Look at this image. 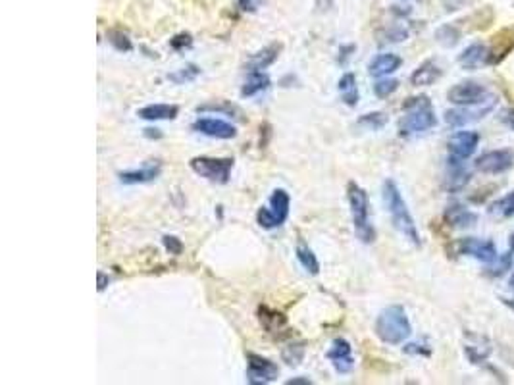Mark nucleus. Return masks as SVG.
I'll return each mask as SVG.
<instances>
[{
    "mask_svg": "<svg viewBox=\"0 0 514 385\" xmlns=\"http://www.w3.org/2000/svg\"><path fill=\"white\" fill-rule=\"evenodd\" d=\"M381 197H383L386 208H388L389 216H391V221H393V226H395L397 231H399L404 239H409L414 247H420V245H422V239H420L416 221L412 218L411 210H409V206H406L403 195H401V189L397 187L395 181L393 180L383 181Z\"/></svg>",
    "mask_w": 514,
    "mask_h": 385,
    "instance_id": "obj_1",
    "label": "nucleus"
},
{
    "mask_svg": "<svg viewBox=\"0 0 514 385\" xmlns=\"http://www.w3.org/2000/svg\"><path fill=\"white\" fill-rule=\"evenodd\" d=\"M374 331L386 345H401L406 339L412 335V326L406 310L401 305H391V307L383 308L378 318H376V326Z\"/></svg>",
    "mask_w": 514,
    "mask_h": 385,
    "instance_id": "obj_2",
    "label": "nucleus"
},
{
    "mask_svg": "<svg viewBox=\"0 0 514 385\" xmlns=\"http://www.w3.org/2000/svg\"><path fill=\"white\" fill-rule=\"evenodd\" d=\"M404 116L399 122V133L409 137V135L426 133L429 129L437 126V118H435V110L432 106V101L427 96H414L409 99L403 104Z\"/></svg>",
    "mask_w": 514,
    "mask_h": 385,
    "instance_id": "obj_3",
    "label": "nucleus"
},
{
    "mask_svg": "<svg viewBox=\"0 0 514 385\" xmlns=\"http://www.w3.org/2000/svg\"><path fill=\"white\" fill-rule=\"evenodd\" d=\"M347 201L351 208V220H353V229L356 237L364 245H370L376 241V229L370 220V201L368 193L364 191L358 183L348 181L347 185Z\"/></svg>",
    "mask_w": 514,
    "mask_h": 385,
    "instance_id": "obj_4",
    "label": "nucleus"
},
{
    "mask_svg": "<svg viewBox=\"0 0 514 385\" xmlns=\"http://www.w3.org/2000/svg\"><path fill=\"white\" fill-rule=\"evenodd\" d=\"M291 210V197L285 189H274L270 197V208L262 206L256 212V224L262 229H276L281 228Z\"/></svg>",
    "mask_w": 514,
    "mask_h": 385,
    "instance_id": "obj_5",
    "label": "nucleus"
},
{
    "mask_svg": "<svg viewBox=\"0 0 514 385\" xmlns=\"http://www.w3.org/2000/svg\"><path fill=\"white\" fill-rule=\"evenodd\" d=\"M191 170L197 173L198 177L210 181V183H218V185H226L231 177V170L235 166L233 158H214V157H195L191 158Z\"/></svg>",
    "mask_w": 514,
    "mask_h": 385,
    "instance_id": "obj_6",
    "label": "nucleus"
},
{
    "mask_svg": "<svg viewBox=\"0 0 514 385\" xmlns=\"http://www.w3.org/2000/svg\"><path fill=\"white\" fill-rule=\"evenodd\" d=\"M449 103L457 104V106H478V104L490 101V91L476 81H462L449 89L447 93Z\"/></svg>",
    "mask_w": 514,
    "mask_h": 385,
    "instance_id": "obj_7",
    "label": "nucleus"
},
{
    "mask_svg": "<svg viewBox=\"0 0 514 385\" xmlns=\"http://www.w3.org/2000/svg\"><path fill=\"white\" fill-rule=\"evenodd\" d=\"M277 376H279V368H277L276 362H272L260 354H247V379H249V384H272V382H276Z\"/></svg>",
    "mask_w": 514,
    "mask_h": 385,
    "instance_id": "obj_8",
    "label": "nucleus"
},
{
    "mask_svg": "<svg viewBox=\"0 0 514 385\" xmlns=\"http://www.w3.org/2000/svg\"><path fill=\"white\" fill-rule=\"evenodd\" d=\"M514 166V152L508 149L490 150L476 160V168L482 173H505Z\"/></svg>",
    "mask_w": 514,
    "mask_h": 385,
    "instance_id": "obj_9",
    "label": "nucleus"
},
{
    "mask_svg": "<svg viewBox=\"0 0 514 385\" xmlns=\"http://www.w3.org/2000/svg\"><path fill=\"white\" fill-rule=\"evenodd\" d=\"M193 131L203 133L212 139H222V141H230L237 137V127L220 118H198L193 122Z\"/></svg>",
    "mask_w": 514,
    "mask_h": 385,
    "instance_id": "obj_10",
    "label": "nucleus"
},
{
    "mask_svg": "<svg viewBox=\"0 0 514 385\" xmlns=\"http://www.w3.org/2000/svg\"><path fill=\"white\" fill-rule=\"evenodd\" d=\"M490 55H487V66H497L505 60L506 56L514 50V25L503 27L501 31L491 37Z\"/></svg>",
    "mask_w": 514,
    "mask_h": 385,
    "instance_id": "obj_11",
    "label": "nucleus"
},
{
    "mask_svg": "<svg viewBox=\"0 0 514 385\" xmlns=\"http://www.w3.org/2000/svg\"><path fill=\"white\" fill-rule=\"evenodd\" d=\"M328 361L332 362V366L335 368L337 374H348L355 368V356H353V347L347 339L335 337L333 339L332 347L328 351Z\"/></svg>",
    "mask_w": 514,
    "mask_h": 385,
    "instance_id": "obj_12",
    "label": "nucleus"
},
{
    "mask_svg": "<svg viewBox=\"0 0 514 385\" xmlns=\"http://www.w3.org/2000/svg\"><path fill=\"white\" fill-rule=\"evenodd\" d=\"M459 252L460 254H468L472 259L480 260L483 264H491L499 259L497 249L491 241L485 239H476V237H467L459 241Z\"/></svg>",
    "mask_w": 514,
    "mask_h": 385,
    "instance_id": "obj_13",
    "label": "nucleus"
},
{
    "mask_svg": "<svg viewBox=\"0 0 514 385\" xmlns=\"http://www.w3.org/2000/svg\"><path fill=\"white\" fill-rule=\"evenodd\" d=\"M160 173H162V164L160 160H149L145 162L141 168L137 170H126V172H119V183L124 185H145V183H151V181L159 180Z\"/></svg>",
    "mask_w": 514,
    "mask_h": 385,
    "instance_id": "obj_14",
    "label": "nucleus"
},
{
    "mask_svg": "<svg viewBox=\"0 0 514 385\" xmlns=\"http://www.w3.org/2000/svg\"><path fill=\"white\" fill-rule=\"evenodd\" d=\"M478 145H480V133L478 131H457L447 143L449 157L467 160V158L474 154Z\"/></svg>",
    "mask_w": 514,
    "mask_h": 385,
    "instance_id": "obj_15",
    "label": "nucleus"
},
{
    "mask_svg": "<svg viewBox=\"0 0 514 385\" xmlns=\"http://www.w3.org/2000/svg\"><path fill=\"white\" fill-rule=\"evenodd\" d=\"M403 66V58L393 52H386V55H378L372 62L368 64V73L372 78H388L391 73H395L399 68Z\"/></svg>",
    "mask_w": 514,
    "mask_h": 385,
    "instance_id": "obj_16",
    "label": "nucleus"
},
{
    "mask_svg": "<svg viewBox=\"0 0 514 385\" xmlns=\"http://www.w3.org/2000/svg\"><path fill=\"white\" fill-rule=\"evenodd\" d=\"M137 116L147 122H170L179 116V106L175 104H147L137 110Z\"/></svg>",
    "mask_w": 514,
    "mask_h": 385,
    "instance_id": "obj_17",
    "label": "nucleus"
},
{
    "mask_svg": "<svg viewBox=\"0 0 514 385\" xmlns=\"http://www.w3.org/2000/svg\"><path fill=\"white\" fill-rule=\"evenodd\" d=\"M279 52H281V45H279V43H272V45L264 47L262 50H258V52L251 55V58H249L245 64V70L247 71L266 70V68H270L272 64L276 62Z\"/></svg>",
    "mask_w": 514,
    "mask_h": 385,
    "instance_id": "obj_18",
    "label": "nucleus"
},
{
    "mask_svg": "<svg viewBox=\"0 0 514 385\" xmlns=\"http://www.w3.org/2000/svg\"><path fill=\"white\" fill-rule=\"evenodd\" d=\"M490 50L482 43H472L459 55V64L464 70H478L480 66H487Z\"/></svg>",
    "mask_w": 514,
    "mask_h": 385,
    "instance_id": "obj_19",
    "label": "nucleus"
},
{
    "mask_svg": "<svg viewBox=\"0 0 514 385\" xmlns=\"http://www.w3.org/2000/svg\"><path fill=\"white\" fill-rule=\"evenodd\" d=\"M270 85H272V79L264 70L260 71H247V79L243 87H241V96L243 99H251V96H256V94L268 91Z\"/></svg>",
    "mask_w": 514,
    "mask_h": 385,
    "instance_id": "obj_20",
    "label": "nucleus"
},
{
    "mask_svg": "<svg viewBox=\"0 0 514 385\" xmlns=\"http://www.w3.org/2000/svg\"><path fill=\"white\" fill-rule=\"evenodd\" d=\"M441 68L437 66V62L434 60H426L424 64H420L416 70L412 71L411 75V83L414 87H427L434 85L437 79L441 78Z\"/></svg>",
    "mask_w": 514,
    "mask_h": 385,
    "instance_id": "obj_21",
    "label": "nucleus"
},
{
    "mask_svg": "<svg viewBox=\"0 0 514 385\" xmlns=\"http://www.w3.org/2000/svg\"><path fill=\"white\" fill-rule=\"evenodd\" d=\"M337 91H339V96L343 103L355 108L358 104V99H360V93H358V85H356V75L353 71H347L343 73V78L337 81Z\"/></svg>",
    "mask_w": 514,
    "mask_h": 385,
    "instance_id": "obj_22",
    "label": "nucleus"
},
{
    "mask_svg": "<svg viewBox=\"0 0 514 385\" xmlns=\"http://www.w3.org/2000/svg\"><path fill=\"white\" fill-rule=\"evenodd\" d=\"M493 104H487L485 108H478V110H467V106H459L457 110H449L445 114V122L453 127L464 126L468 122H474V119L483 118V114H487L491 110Z\"/></svg>",
    "mask_w": 514,
    "mask_h": 385,
    "instance_id": "obj_23",
    "label": "nucleus"
},
{
    "mask_svg": "<svg viewBox=\"0 0 514 385\" xmlns=\"http://www.w3.org/2000/svg\"><path fill=\"white\" fill-rule=\"evenodd\" d=\"M462 162L464 160L449 157V168H451L447 173V189L449 191H460L470 181V172L464 168Z\"/></svg>",
    "mask_w": 514,
    "mask_h": 385,
    "instance_id": "obj_24",
    "label": "nucleus"
},
{
    "mask_svg": "<svg viewBox=\"0 0 514 385\" xmlns=\"http://www.w3.org/2000/svg\"><path fill=\"white\" fill-rule=\"evenodd\" d=\"M445 220L449 221V226H453V228H470L476 224L478 216L470 212L467 206L451 205L445 210Z\"/></svg>",
    "mask_w": 514,
    "mask_h": 385,
    "instance_id": "obj_25",
    "label": "nucleus"
},
{
    "mask_svg": "<svg viewBox=\"0 0 514 385\" xmlns=\"http://www.w3.org/2000/svg\"><path fill=\"white\" fill-rule=\"evenodd\" d=\"M258 318H260V324L264 326V330L272 333V335H277V337H281V333L279 331H285L287 330V320H285V316L281 312H276V310H270L268 307H260L258 310Z\"/></svg>",
    "mask_w": 514,
    "mask_h": 385,
    "instance_id": "obj_26",
    "label": "nucleus"
},
{
    "mask_svg": "<svg viewBox=\"0 0 514 385\" xmlns=\"http://www.w3.org/2000/svg\"><path fill=\"white\" fill-rule=\"evenodd\" d=\"M295 254H297V260L301 262V266L304 268L310 275L320 274V262H318L316 254H314V251H312L304 241H299V243H297Z\"/></svg>",
    "mask_w": 514,
    "mask_h": 385,
    "instance_id": "obj_27",
    "label": "nucleus"
},
{
    "mask_svg": "<svg viewBox=\"0 0 514 385\" xmlns=\"http://www.w3.org/2000/svg\"><path fill=\"white\" fill-rule=\"evenodd\" d=\"M200 75V68L197 64H187L182 70H175L172 73H168V81H172L175 85H185V83H191Z\"/></svg>",
    "mask_w": 514,
    "mask_h": 385,
    "instance_id": "obj_28",
    "label": "nucleus"
},
{
    "mask_svg": "<svg viewBox=\"0 0 514 385\" xmlns=\"http://www.w3.org/2000/svg\"><path fill=\"white\" fill-rule=\"evenodd\" d=\"M490 212L499 218H513L514 216V191L506 193L505 197H501L491 205Z\"/></svg>",
    "mask_w": 514,
    "mask_h": 385,
    "instance_id": "obj_29",
    "label": "nucleus"
},
{
    "mask_svg": "<svg viewBox=\"0 0 514 385\" xmlns=\"http://www.w3.org/2000/svg\"><path fill=\"white\" fill-rule=\"evenodd\" d=\"M389 122L388 114H383V112H370V114H364L358 118V126L360 127H366V129H370V131H378L381 127L386 126Z\"/></svg>",
    "mask_w": 514,
    "mask_h": 385,
    "instance_id": "obj_30",
    "label": "nucleus"
},
{
    "mask_svg": "<svg viewBox=\"0 0 514 385\" xmlns=\"http://www.w3.org/2000/svg\"><path fill=\"white\" fill-rule=\"evenodd\" d=\"M281 358L287 366H299L304 358V345L302 343H291L281 351Z\"/></svg>",
    "mask_w": 514,
    "mask_h": 385,
    "instance_id": "obj_31",
    "label": "nucleus"
},
{
    "mask_svg": "<svg viewBox=\"0 0 514 385\" xmlns=\"http://www.w3.org/2000/svg\"><path fill=\"white\" fill-rule=\"evenodd\" d=\"M435 39H437L439 45H443V47H455L460 41V31L455 25H443V27L437 29Z\"/></svg>",
    "mask_w": 514,
    "mask_h": 385,
    "instance_id": "obj_32",
    "label": "nucleus"
},
{
    "mask_svg": "<svg viewBox=\"0 0 514 385\" xmlns=\"http://www.w3.org/2000/svg\"><path fill=\"white\" fill-rule=\"evenodd\" d=\"M106 37H108V43H110L112 47L116 48V50H119V52H129V50H133V43H131V39H129L124 31H119V29H112V31L106 33Z\"/></svg>",
    "mask_w": 514,
    "mask_h": 385,
    "instance_id": "obj_33",
    "label": "nucleus"
},
{
    "mask_svg": "<svg viewBox=\"0 0 514 385\" xmlns=\"http://www.w3.org/2000/svg\"><path fill=\"white\" fill-rule=\"evenodd\" d=\"M399 89V81L397 79H388V78H380L376 83H374V94L378 99H389L391 94L395 93Z\"/></svg>",
    "mask_w": 514,
    "mask_h": 385,
    "instance_id": "obj_34",
    "label": "nucleus"
},
{
    "mask_svg": "<svg viewBox=\"0 0 514 385\" xmlns=\"http://www.w3.org/2000/svg\"><path fill=\"white\" fill-rule=\"evenodd\" d=\"M197 112H226V114H231V112H237V108L233 104L226 103V101H218V103H208L203 104V106H197Z\"/></svg>",
    "mask_w": 514,
    "mask_h": 385,
    "instance_id": "obj_35",
    "label": "nucleus"
},
{
    "mask_svg": "<svg viewBox=\"0 0 514 385\" xmlns=\"http://www.w3.org/2000/svg\"><path fill=\"white\" fill-rule=\"evenodd\" d=\"M162 243L166 247V251L170 254H182L183 251V243L182 239H177L175 235H164L162 237Z\"/></svg>",
    "mask_w": 514,
    "mask_h": 385,
    "instance_id": "obj_36",
    "label": "nucleus"
},
{
    "mask_svg": "<svg viewBox=\"0 0 514 385\" xmlns=\"http://www.w3.org/2000/svg\"><path fill=\"white\" fill-rule=\"evenodd\" d=\"M191 45H193V37H191L189 33H179V35H175L174 39L170 41V47L175 48V50H185Z\"/></svg>",
    "mask_w": 514,
    "mask_h": 385,
    "instance_id": "obj_37",
    "label": "nucleus"
},
{
    "mask_svg": "<svg viewBox=\"0 0 514 385\" xmlns=\"http://www.w3.org/2000/svg\"><path fill=\"white\" fill-rule=\"evenodd\" d=\"M266 0H237V8L245 14H254Z\"/></svg>",
    "mask_w": 514,
    "mask_h": 385,
    "instance_id": "obj_38",
    "label": "nucleus"
},
{
    "mask_svg": "<svg viewBox=\"0 0 514 385\" xmlns=\"http://www.w3.org/2000/svg\"><path fill=\"white\" fill-rule=\"evenodd\" d=\"M386 37H388L386 43H401V41H404L409 37V33H406V29H403V27H395V29L388 31Z\"/></svg>",
    "mask_w": 514,
    "mask_h": 385,
    "instance_id": "obj_39",
    "label": "nucleus"
},
{
    "mask_svg": "<svg viewBox=\"0 0 514 385\" xmlns=\"http://www.w3.org/2000/svg\"><path fill=\"white\" fill-rule=\"evenodd\" d=\"M501 119L506 127H511L514 131V108H506V110L501 112Z\"/></svg>",
    "mask_w": 514,
    "mask_h": 385,
    "instance_id": "obj_40",
    "label": "nucleus"
},
{
    "mask_svg": "<svg viewBox=\"0 0 514 385\" xmlns=\"http://www.w3.org/2000/svg\"><path fill=\"white\" fill-rule=\"evenodd\" d=\"M142 133H145V137H147V139H162V137H164L162 129H156V127H147V129H145Z\"/></svg>",
    "mask_w": 514,
    "mask_h": 385,
    "instance_id": "obj_41",
    "label": "nucleus"
},
{
    "mask_svg": "<svg viewBox=\"0 0 514 385\" xmlns=\"http://www.w3.org/2000/svg\"><path fill=\"white\" fill-rule=\"evenodd\" d=\"M96 279H98V282H96V285H98V291L103 293L104 289H106V285L110 283V277L104 274V272H98V274H96Z\"/></svg>",
    "mask_w": 514,
    "mask_h": 385,
    "instance_id": "obj_42",
    "label": "nucleus"
},
{
    "mask_svg": "<svg viewBox=\"0 0 514 385\" xmlns=\"http://www.w3.org/2000/svg\"><path fill=\"white\" fill-rule=\"evenodd\" d=\"M355 50H356L355 45H348V47H343V48H341L339 64H345V62H347V58H348V56H351V55H348V52H355Z\"/></svg>",
    "mask_w": 514,
    "mask_h": 385,
    "instance_id": "obj_43",
    "label": "nucleus"
},
{
    "mask_svg": "<svg viewBox=\"0 0 514 385\" xmlns=\"http://www.w3.org/2000/svg\"><path fill=\"white\" fill-rule=\"evenodd\" d=\"M312 382H310L309 377H293V379H289L287 382V385H310Z\"/></svg>",
    "mask_w": 514,
    "mask_h": 385,
    "instance_id": "obj_44",
    "label": "nucleus"
},
{
    "mask_svg": "<svg viewBox=\"0 0 514 385\" xmlns=\"http://www.w3.org/2000/svg\"><path fill=\"white\" fill-rule=\"evenodd\" d=\"M508 245H511V252H513V254H514V233H513V235H511V241H508Z\"/></svg>",
    "mask_w": 514,
    "mask_h": 385,
    "instance_id": "obj_45",
    "label": "nucleus"
},
{
    "mask_svg": "<svg viewBox=\"0 0 514 385\" xmlns=\"http://www.w3.org/2000/svg\"><path fill=\"white\" fill-rule=\"evenodd\" d=\"M508 285H511V289H514V272L511 275V279H508Z\"/></svg>",
    "mask_w": 514,
    "mask_h": 385,
    "instance_id": "obj_46",
    "label": "nucleus"
}]
</instances>
